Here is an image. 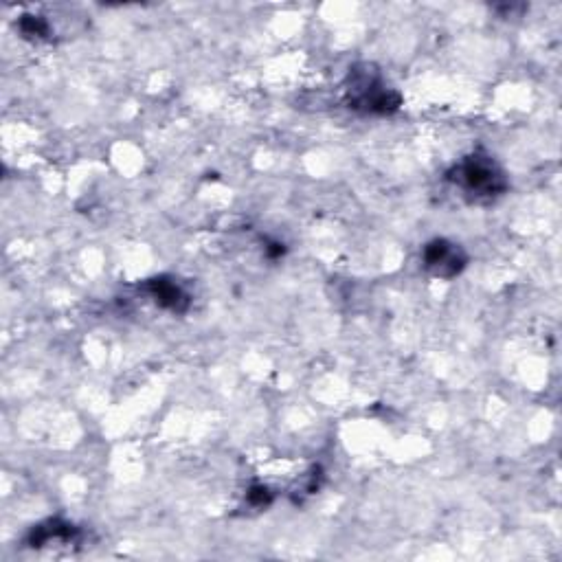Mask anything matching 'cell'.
<instances>
[{"label":"cell","instance_id":"obj_1","mask_svg":"<svg viewBox=\"0 0 562 562\" xmlns=\"http://www.w3.org/2000/svg\"><path fill=\"white\" fill-rule=\"evenodd\" d=\"M448 183H453L472 202H492L501 198L510 187L508 176L488 154L475 152L459 161L446 174Z\"/></svg>","mask_w":562,"mask_h":562},{"label":"cell","instance_id":"obj_2","mask_svg":"<svg viewBox=\"0 0 562 562\" xmlns=\"http://www.w3.org/2000/svg\"><path fill=\"white\" fill-rule=\"evenodd\" d=\"M347 106L367 115H391L402 106V97L382 82L372 64H358L347 77Z\"/></svg>","mask_w":562,"mask_h":562},{"label":"cell","instance_id":"obj_3","mask_svg":"<svg viewBox=\"0 0 562 562\" xmlns=\"http://www.w3.org/2000/svg\"><path fill=\"white\" fill-rule=\"evenodd\" d=\"M422 264L437 279H453L462 275L468 264V255L459 244L446 238H437L424 246Z\"/></svg>","mask_w":562,"mask_h":562},{"label":"cell","instance_id":"obj_4","mask_svg":"<svg viewBox=\"0 0 562 562\" xmlns=\"http://www.w3.org/2000/svg\"><path fill=\"white\" fill-rule=\"evenodd\" d=\"M148 292H150V297L159 303L161 308L165 310H170V312H176V314H181L189 308V295L183 290V286H178L174 279L170 277H154L148 281Z\"/></svg>","mask_w":562,"mask_h":562},{"label":"cell","instance_id":"obj_5","mask_svg":"<svg viewBox=\"0 0 562 562\" xmlns=\"http://www.w3.org/2000/svg\"><path fill=\"white\" fill-rule=\"evenodd\" d=\"M20 31L25 33V38H47L49 25L40 16H25L20 20Z\"/></svg>","mask_w":562,"mask_h":562},{"label":"cell","instance_id":"obj_6","mask_svg":"<svg viewBox=\"0 0 562 562\" xmlns=\"http://www.w3.org/2000/svg\"><path fill=\"white\" fill-rule=\"evenodd\" d=\"M249 501H251L253 505H268V503H271V494H268L266 488L255 486V488H251V492H249Z\"/></svg>","mask_w":562,"mask_h":562}]
</instances>
